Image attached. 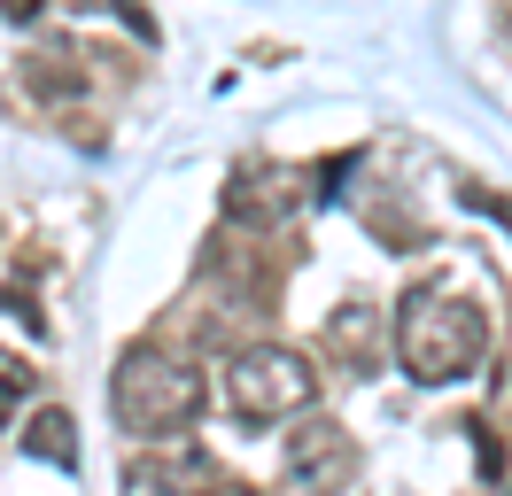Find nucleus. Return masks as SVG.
Segmentation results:
<instances>
[{"instance_id":"f03ea898","label":"nucleus","mask_w":512,"mask_h":496,"mask_svg":"<svg viewBox=\"0 0 512 496\" xmlns=\"http://www.w3.org/2000/svg\"><path fill=\"white\" fill-rule=\"evenodd\" d=\"M202 372L179 365V357H163V349H125L117 372H109V411H117V427L140 434V442H171V434H187L202 419Z\"/></svg>"},{"instance_id":"0eeeda50","label":"nucleus","mask_w":512,"mask_h":496,"mask_svg":"<svg viewBox=\"0 0 512 496\" xmlns=\"http://www.w3.org/2000/svg\"><path fill=\"white\" fill-rule=\"evenodd\" d=\"M326 349H334V357H342V365H381V334H373V310H334V326H326Z\"/></svg>"},{"instance_id":"9b49d317","label":"nucleus","mask_w":512,"mask_h":496,"mask_svg":"<svg viewBox=\"0 0 512 496\" xmlns=\"http://www.w3.org/2000/svg\"><path fill=\"white\" fill-rule=\"evenodd\" d=\"M39 8H47V0H0V16H8V24H32Z\"/></svg>"},{"instance_id":"1a4fd4ad","label":"nucleus","mask_w":512,"mask_h":496,"mask_svg":"<svg viewBox=\"0 0 512 496\" xmlns=\"http://www.w3.org/2000/svg\"><path fill=\"white\" fill-rule=\"evenodd\" d=\"M32 380H39V372L24 365V357H8V349H0V434H8V419L32 403Z\"/></svg>"},{"instance_id":"7ed1b4c3","label":"nucleus","mask_w":512,"mask_h":496,"mask_svg":"<svg viewBox=\"0 0 512 496\" xmlns=\"http://www.w3.org/2000/svg\"><path fill=\"white\" fill-rule=\"evenodd\" d=\"M311 396H319V372L303 365L295 349H280V341H256V349H241V357L225 365V403H233V419H249V427L295 419V411H311Z\"/></svg>"},{"instance_id":"f257e3e1","label":"nucleus","mask_w":512,"mask_h":496,"mask_svg":"<svg viewBox=\"0 0 512 496\" xmlns=\"http://www.w3.org/2000/svg\"><path fill=\"white\" fill-rule=\"evenodd\" d=\"M481 349H489V318L466 295H450L435 279L404 295V310H396V357H404V372H412L419 388L466 380L481 365Z\"/></svg>"},{"instance_id":"423d86ee","label":"nucleus","mask_w":512,"mask_h":496,"mask_svg":"<svg viewBox=\"0 0 512 496\" xmlns=\"http://www.w3.org/2000/svg\"><path fill=\"white\" fill-rule=\"evenodd\" d=\"M125 496H210V465L202 458H125Z\"/></svg>"},{"instance_id":"20e7f679","label":"nucleus","mask_w":512,"mask_h":496,"mask_svg":"<svg viewBox=\"0 0 512 496\" xmlns=\"http://www.w3.org/2000/svg\"><path fill=\"white\" fill-rule=\"evenodd\" d=\"M280 473H288V489H303V496H342L357 481V434L334 427V419H303V427L288 434Z\"/></svg>"},{"instance_id":"6e6552de","label":"nucleus","mask_w":512,"mask_h":496,"mask_svg":"<svg viewBox=\"0 0 512 496\" xmlns=\"http://www.w3.org/2000/svg\"><path fill=\"white\" fill-rule=\"evenodd\" d=\"M24 450H32L39 465H70V473H78V427H70V411H39L32 434H24Z\"/></svg>"},{"instance_id":"39448f33","label":"nucleus","mask_w":512,"mask_h":496,"mask_svg":"<svg viewBox=\"0 0 512 496\" xmlns=\"http://www.w3.org/2000/svg\"><path fill=\"white\" fill-rule=\"evenodd\" d=\"M225 210H233V225H280V217L295 210V186H288V171H241V179L225 186Z\"/></svg>"},{"instance_id":"9d476101","label":"nucleus","mask_w":512,"mask_h":496,"mask_svg":"<svg viewBox=\"0 0 512 496\" xmlns=\"http://www.w3.org/2000/svg\"><path fill=\"white\" fill-rule=\"evenodd\" d=\"M117 16H125V24L140 31V39H156V16H148V8H140V0H117Z\"/></svg>"}]
</instances>
